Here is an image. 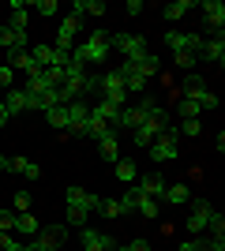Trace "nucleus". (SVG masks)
<instances>
[{"mask_svg": "<svg viewBox=\"0 0 225 251\" xmlns=\"http://www.w3.org/2000/svg\"><path fill=\"white\" fill-rule=\"evenodd\" d=\"M109 52H113V49H109V34L105 30H94L86 42L72 45V56H75V60H83L86 68H90V64H105Z\"/></svg>", "mask_w": 225, "mask_h": 251, "instance_id": "nucleus-1", "label": "nucleus"}, {"mask_svg": "<svg viewBox=\"0 0 225 251\" xmlns=\"http://www.w3.org/2000/svg\"><path fill=\"white\" fill-rule=\"evenodd\" d=\"M109 49L120 52L124 60H135V56H147L150 45H147L143 34H109Z\"/></svg>", "mask_w": 225, "mask_h": 251, "instance_id": "nucleus-2", "label": "nucleus"}, {"mask_svg": "<svg viewBox=\"0 0 225 251\" xmlns=\"http://www.w3.org/2000/svg\"><path fill=\"white\" fill-rule=\"evenodd\" d=\"M147 150H150L154 161H176V154H180V131H176V127H165Z\"/></svg>", "mask_w": 225, "mask_h": 251, "instance_id": "nucleus-3", "label": "nucleus"}, {"mask_svg": "<svg viewBox=\"0 0 225 251\" xmlns=\"http://www.w3.org/2000/svg\"><path fill=\"white\" fill-rule=\"evenodd\" d=\"M98 98H105V101H113V105H128V90H124V72H101V94Z\"/></svg>", "mask_w": 225, "mask_h": 251, "instance_id": "nucleus-4", "label": "nucleus"}, {"mask_svg": "<svg viewBox=\"0 0 225 251\" xmlns=\"http://www.w3.org/2000/svg\"><path fill=\"white\" fill-rule=\"evenodd\" d=\"M161 42L169 45L173 52H195V56H199V49H203V38H199V34H184V30H165Z\"/></svg>", "mask_w": 225, "mask_h": 251, "instance_id": "nucleus-5", "label": "nucleus"}, {"mask_svg": "<svg viewBox=\"0 0 225 251\" xmlns=\"http://www.w3.org/2000/svg\"><path fill=\"white\" fill-rule=\"evenodd\" d=\"M124 75H139V79H154V75L161 72V64L154 52H147V56H135V60H124V68H120Z\"/></svg>", "mask_w": 225, "mask_h": 251, "instance_id": "nucleus-6", "label": "nucleus"}, {"mask_svg": "<svg viewBox=\"0 0 225 251\" xmlns=\"http://www.w3.org/2000/svg\"><path fill=\"white\" fill-rule=\"evenodd\" d=\"M0 49L26 52V49H30V34H26V30H11L8 23H0Z\"/></svg>", "mask_w": 225, "mask_h": 251, "instance_id": "nucleus-7", "label": "nucleus"}, {"mask_svg": "<svg viewBox=\"0 0 225 251\" xmlns=\"http://www.w3.org/2000/svg\"><path fill=\"white\" fill-rule=\"evenodd\" d=\"M79 240H83V251H113L117 248V240L109 236V232H98V229H79Z\"/></svg>", "mask_w": 225, "mask_h": 251, "instance_id": "nucleus-8", "label": "nucleus"}, {"mask_svg": "<svg viewBox=\"0 0 225 251\" xmlns=\"http://www.w3.org/2000/svg\"><path fill=\"white\" fill-rule=\"evenodd\" d=\"M68 206H79V210H86V214H98V210H101V195H94V191H86V188H68Z\"/></svg>", "mask_w": 225, "mask_h": 251, "instance_id": "nucleus-9", "label": "nucleus"}, {"mask_svg": "<svg viewBox=\"0 0 225 251\" xmlns=\"http://www.w3.org/2000/svg\"><path fill=\"white\" fill-rule=\"evenodd\" d=\"M135 188H139L143 195H150V199H158V202H161V195H165V188H169V184H165V176L154 169V173H143Z\"/></svg>", "mask_w": 225, "mask_h": 251, "instance_id": "nucleus-10", "label": "nucleus"}, {"mask_svg": "<svg viewBox=\"0 0 225 251\" xmlns=\"http://www.w3.org/2000/svg\"><path fill=\"white\" fill-rule=\"evenodd\" d=\"M210 214H214V206L206 199H195L192 214H188V232H203L206 229V221H210Z\"/></svg>", "mask_w": 225, "mask_h": 251, "instance_id": "nucleus-11", "label": "nucleus"}, {"mask_svg": "<svg viewBox=\"0 0 225 251\" xmlns=\"http://www.w3.org/2000/svg\"><path fill=\"white\" fill-rule=\"evenodd\" d=\"M199 11H203L206 26L222 34V26H225V4H222V0H206V4H199Z\"/></svg>", "mask_w": 225, "mask_h": 251, "instance_id": "nucleus-12", "label": "nucleus"}, {"mask_svg": "<svg viewBox=\"0 0 225 251\" xmlns=\"http://www.w3.org/2000/svg\"><path fill=\"white\" fill-rule=\"evenodd\" d=\"M139 124H143V113L135 109V105H124V109L117 113V120H113V131H124V127H128V131H135Z\"/></svg>", "mask_w": 225, "mask_h": 251, "instance_id": "nucleus-13", "label": "nucleus"}, {"mask_svg": "<svg viewBox=\"0 0 225 251\" xmlns=\"http://www.w3.org/2000/svg\"><path fill=\"white\" fill-rule=\"evenodd\" d=\"M8 68H11V72H26V75H42V68L34 64L30 49H26V52H8Z\"/></svg>", "mask_w": 225, "mask_h": 251, "instance_id": "nucleus-14", "label": "nucleus"}, {"mask_svg": "<svg viewBox=\"0 0 225 251\" xmlns=\"http://www.w3.org/2000/svg\"><path fill=\"white\" fill-rule=\"evenodd\" d=\"M199 56L222 68V64H225V38H222V34H218V38H210V42H203V49H199Z\"/></svg>", "mask_w": 225, "mask_h": 251, "instance_id": "nucleus-15", "label": "nucleus"}, {"mask_svg": "<svg viewBox=\"0 0 225 251\" xmlns=\"http://www.w3.org/2000/svg\"><path fill=\"white\" fill-rule=\"evenodd\" d=\"M0 105L8 109V116H19V113H26V90H19V86H11L8 94L0 98Z\"/></svg>", "mask_w": 225, "mask_h": 251, "instance_id": "nucleus-16", "label": "nucleus"}, {"mask_svg": "<svg viewBox=\"0 0 225 251\" xmlns=\"http://www.w3.org/2000/svg\"><path fill=\"white\" fill-rule=\"evenodd\" d=\"M79 23H83V19H75V15H68V19L60 23V30H56V45H60V49H72V45H75Z\"/></svg>", "mask_w": 225, "mask_h": 251, "instance_id": "nucleus-17", "label": "nucleus"}, {"mask_svg": "<svg viewBox=\"0 0 225 251\" xmlns=\"http://www.w3.org/2000/svg\"><path fill=\"white\" fill-rule=\"evenodd\" d=\"M15 232H23V236H38V232H42V221L34 218L30 210H26V214H15Z\"/></svg>", "mask_w": 225, "mask_h": 251, "instance_id": "nucleus-18", "label": "nucleus"}, {"mask_svg": "<svg viewBox=\"0 0 225 251\" xmlns=\"http://www.w3.org/2000/svg\"><path fill=\"white\" fill-rule=\"evenodd\" d=\"M98 150H101L105 161H120V139H117V131H109V135L98 139Z\"/></svg>", "mask_w": 225, "mask_h": 251, "instance_id": "nucleus-19", "label": "nucleus"}, {"mask_svg": "<svg viewBox=\"0 0 225 251\" xmlns=\"http://www.w3.org/2000/svg\"><path fill=\"white\" fill-rule=\"evenodd\" d=\"M72 15L75 19H83V15H98V19H101V15H105V4H101V0H75Z\"/></svg>", "mask_w": 225, "mask_h": 251, "instance_id": "nucleus-20", "label": "nucleus"}, {"mask_svg": "<svg viewBox=\"0 0 225 251\" xmlns=\"http://www.w3.org/2000/svg\"><path fill=\"white\" fill-rule=\"evenodd\" d=\"M161 199H165V202H173V206H184V202L192 199V188H188V184H169Z\"/></svg>", "mask_w": 225, "mask_h": 251, "instance_id": "nucleus-21", "label": "nucleus"}, {"mask_svg": "<svg viewBox=\"0 0 225 251\" xmlns=\"http://www.w3.org/2000/svg\"><path fill=\"white\" fill-rule=\"evenodd\" d=\"M192 8H195L192 0H173V4H165V8H161V15H165L169 23H176V19H184Z\"/></svg>", "mask_w": 225, "mask_h": 251, "instance_id": "nucleus-22", "label": "nucleus"}, {"mask_svg": "<svg viewBox=\"0 0 225 251\" xmlns=\"http://www.w3.org/2000/svg\"><path fill=\"white\" fill-rule=\"evenodd\" d=\"M206 83H203V75H184V83H180V98H195V94H203Z\"/></svg>", "mask_w": 225, "mask_h": 251, "instance_id": "nucleus-23", "label": "nucleus"}, {"mask_svg": "<svg viewBox=\"0 0 225 251\" xmlns=\"http://www.w3.org/2000/svg\"><path fill=\"white\" fill-rule=\"evenodd\" d=\"M117 180H120V184H135V180H139V169H135V161L120 157V161H117Z\"/></svg>", "mask_w": 225, "mask_h": 251, "instance_id": "nucleus-24", "label": "nucleus"}, {"mask_svg": "<svg viewBox=\"0 0 225 251\" xmlns=\"http://www.w3.org/2000/svg\"><path fill=\"white\" fill-rule=\"evenodd\" d=\"M42 116L49 120V127H60V131L68 127V105H53V109H45Z\"/></svg>", "mask_w": 225, "mask_h": 251, "instance_id": "nucleus-25", "label": "nucleus"}, {"mask_svg": "<svg viewBox=\"0 0 225 251\" xmlns=\"http://www.w3.org/2000/svg\"><path fill=\"white\" fill-rule=\"evenodd\" d=\"M11 30H26V0H11Z\"/></svg>", "mask_w": 225, "mask_h": 251, "instance_id": "nucleus-26", "label": "nucleus"}, {"mask_svg": "<svg viewBox=\"0 0 225 251\" xmlns=\"http://www.w3.org/2000/svg\"><path fill=\"white\" fill-rule=\"evenodd\" d=\"M30 56H34V64L38 68H49V56H53V45H45V42H38V45H30Z\"/></svg>", "mask_w": 225, "mask_h": 251, "instance_id": "nucleus-27", "label": "nucleus"}, {"mask_svg": "<svg viewBox=\"0 0 225 251\" xmlns=\"http://www.w3.org/2000/svg\"><path fill=\"white\" fill-rule=\"evenodd\" d=\"M139 199H143V191L139 188H131V184H128V191H124V195H120V210H124V214H131V210H135V206H139Z\"/></svg>", "mask_w": 225, "mask_h": 251, "instance_id": "nucleus-28", "label": "nucleus"}, {"mask_svg": "<svg viewBox=\"0 0 225 251\" xmlns=\"http://www.w3.org/2000/svg\"><path fill=\"white\" fill-rule=\"evenodd\" d=\"M86 221H90V214L79 206H68V229H86Z\"/></svg>", "mask_w": 225, "mask_h": 251, "instance_id": "nucleus-29", "label": "nucleus"}, {"mask_svg": "<svg viewBox=\"0 0 225 251\" xmlns=\"http://www.w3.org/2000/svg\"><path fill=\"white\" fill-rule=\"evenodd\" d=\"M135 210H139V214H143L147 221H158V199L143 195V199H139V206H135Z\"/></svg>", "mask_w": 225, "mask_h": 251, "instance_id": "nucleus-30", "label": "nucleus"}, {"mask_svg": "<svg viewBox=\"0 0 225 251\" xmlns=\"http://www.w3.org/2000/svg\"><path fill=\"white\" fill-rule=\"evenodd\" d=\"M176 113H180L184 120H199V105H195L192 98H180V101H176Z\"/></svg>", "mask_w": 225, "mask_h": 251, "instance_id": "nucleus-31", "label": "nucleus"}, {"mask_svg": "<svg viewBox=\"0 0 225 251\" xmlns=\"http://www.w3.org/2000/svg\"><path fill=\"white\" fill-rule=\"evenodd\" d=\"M192 101L199 105V113H203V109H218V94H214V90H210V86H206L203 94H195Z\"/></svg>", "mask_w": 225, "mask_h": 251, "instance_id": "nucleus-32", "label": "nucleus"}, {"mask_svg": "<svg viewBox=\"0 0 225 251\" xmlns=\"http://www.w3.org/2000/svg\"><path fill=\"white\" fill-rule=\"evenodd\" d=\"M30 191H15V195H11V210H15V214H26V210H30Z\"/></svg>", "mask_w": 225, "mask_h": 251, "instance_id": "nucleus-33", "label": "nucleus"}, {"mask_svg": "<svg viewBox=\"0 0 225 251\" xmlns=\"http://www.w3.org/2000/svg\"><path fill=\"white\" fill-rule=\"evenodd\" d=\"M206 229H210V240H222V232H225V218L218 214V210L210 214V221H206Z\"/></svg>", "mask_w": 225, "mask_h": 251, "instance_id": "nucleus-34", "label": "nucleus"}, {"mask_svg": "<svg viewBox=\"0 0 225 251\" xmlns=\"http://www.w3.org/2000/svg\"><path fill=\"white\" fill-rule=\"evenodd\" d=\"M98 214H101V218H120V214H124V210H120V202L117 199H101V210H98Z\"/></svg>", "mask_w": 225, "mask_h": 251, "instance_id": "nucleus-35", "label": "nucleus"}, {"mask_svg": "<svg viewBox=\"0 0 225 251\" xmlns=\"http://www.w3.org/2000/svg\"><path fill=\"white\" fill-rule=\"evenodd\" d=\"M173 60H176V68H180V72H192L199 56H195V52H173Z\"/></svg>", "mask_w": 225, "mask_h": 251, "instance_id": "nucleus-36", "label": "nucleus"}, {"mask_svg": "<svg viewBox=\"0 0 225 251\" xmlns=\"http://www.w3.org/2000/svg\"><path fill=\"white\" fill-rule=\"evenodd\" d=\"M0 251H23V244L11 236V232H0Z\"/></svg>", "mask_w": 225, "mask_h": 251, "instance_id": "nucleus-37", "label": "nucleus"}, {"mask_svg": "<svg viewBox=\"0 0 225 251\" xmlns=\"http://www.w3.org/2000/svg\"><path fill=\"white\" fill-rule=\"evenodd\" d=\"M15 229V210H0V232Z\"/></svg>", "mask_w": 225, "mask_h": 251, "instance_id": "nucleus-38", "label": "nucleus"}, {"mask_svg": "<svg viewBox=\"0 0 225 251\" xmlns=\"http://www.w3.org/2000/svg\"><path fill=\"white\" fill-rule=\"evenodd\" d=\"M34 8H38V15H56V11H60V4H56V0H38Z\"/></svg>", "mask_w": 225, "mask_h": 251, "instance_id": "nucleus-39", "label": "nucleus"}, {"mask_svg": "<svg viewBox=\"0 0 225 251\" xmlns=\"http://www.w3.org/2000/svg\"><path fill=\"white\" fill-rule=\"evenodd\" d=\"M176 131H180V135H188V139H195L199 131H203V127H199V120H184V124L176 127Z\"/></svg>", "mask_w": 225, "mask_h": 251, "instance_id": "nucleus-40", "label": "nucleus"}, {"mask_svg": "<svg viewBox=\"0 0 225 251\" xmlns=\"http://www.w3.org/2000/svg\"><path fill=\"white\" fill-rule=\"evenodd\" d=\"M176 251H206V240H199V236H195V240H184Z\"/></svg>", "mask_w": 225, "mask_h": 251, "instance_id": "nucleus-41", "label": "nucleus"}, {"mask_svg": "<svg viewBox=\"0 0 225 251\" xmlns=\"http://www.w3.org/2000/svg\"><path fill=\"white\" fill-rule=\"evenodd\" d=\"M26 161H30V157H8V173H19V176H23Z\"/></svg>", "mask_w": 225, "mask_h": 251, "instance_id": "nucleus-42", "label": "nucleus"}, {"mask_svg": "<svg viewBox=\"0 0 225 251\" xmlns=\"http://www.w3.org/2000/svg\"><path fill=\"white\" fill-rule=\"evenodd\" d=\"M11 75H15V72L4 64V68H0V90H11Z\"/></svg>", "mask_w": 225, "mask_h": 251, "instance_id": "nucleus-43", "label": "nucleus"}, {"mask_svg": "<svg viewBox=\"0 0 225 251\" xmlns=\"http://www.w3.org/2000/svg\"><path fill=\"white\" fill-rule=\"evenodd\" d=\"M23 176H26V180H38V176H42V169H38V161H26V169H23Z\"/></svg>", "mask_w": 225, "mask_h": 251, "instance_id": "nucleus-44", "label": "nucleus"}, {"mask_svg": "<svg viewBox=\"0 0 225 251\" xmlns=\"http://www.w3.org/2000/svg\"><path fill=\"white\" fill-rule=\"evenodd\" d=\"M128 251H154V248H150L147 240H131V244H128Z\"/></svg>", "mask_w": 225, "mask_h": 251, "instance_id": "nucleus-45", "label": "nucleus"}, {"mask_svg": "<svg viewBox=\"0 0 225 251\" xmlns=\"http://www.w3.org/2000/svg\"><path fill=\"white\" fill-rule=\"evenodd\" d=\"M128 15H143V0H128Z\"/></svg>", "mask_w": 225, "mask_h": 251, "instance_id": "nucleus-46", "label": "nucleus"}, {"mask_svg": "<svg viewBox=\"0 0 225 251\" xmlns=\"http://www.w3.org/2000/svg\"><path fill=\"white\" fill-rule=\"evenodd\" d=\"M8 120H11V116H8V109L0 105V127H8Z\"/></svg>", "mask_w": 225, "mask_h": 251, "instance_id": "nucleus-47", "label": "nucleus"}, {"mask_svg": "<svg viewBox=\"0 0 225 251\" xmlns=\"http://www.w3.org/2000/svg\"><path fill=\"white\" fill-rule=\"evenodd\" d=\"M23 251H42V248H38V244L30 240V244H23Z\"/></svg>", "mask_w": 225, "mask_h": 251, "instance_id": "nucleus-48", "label": "nucleus"}, {"mask_svg": "<svg viewBox=\"0 0 225 251\" xmlns=\"http://www.w3.org/2000/svg\"><path fill=\"white\" fill-rule=\"evenodd\" d=\"M0 173H8V157L0 154Z\"/></svg>", "mask_w": 225, "mask_h": 251, "instance_id": "nucleus-49", "label": "nucleus"}, {"mask_svg": "<svg viewBox=\"0 0 225 251\" xmlns=\"http://www.w3.org/2000/svg\"><path fill=\"white\" fill-rule=\"evenodd\" d=\"M120 251H128V248H120Z\"/></svg>", "mask_w": 225, "mask_h": 251, "instance_id": "nucleus-50", "label": "nucleus"}]
</instances>
